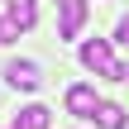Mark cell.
<instances>
[{
	"label": "cell",
	"instance_id": "obj_10",
	"mask_svg": "<svg viewBox=\"0 0 129 129\" xmlns=\"http://www.w3.org/2000/svg\"><path fill=\"white\" fill-rule=\"evenodd\" d=\"M120 81H129V62H124V67H120Z\"/></svg>",
	"mask_w": 129,
	"mask_h": 129
},
{
	"label": "cell",
	"instance_id": "obj_3",
	"mask_svg": "<svg viewBox=\"0 0 129 129\" xmlns=\"http://www.w3.org/2000/svg\"><path fill=\"white\" fill-rule=\"evenodd\" d=\"M5 77H10V86H14V91H38V86H43L38 62H19V57H14V62L5 67Z\"/></svg>",
	"mask_w": 129,
	"mask_h": 129
},
{
	"label": "cell",
	"instance_id": "obj_6",
	"mask_svg": "<svg viewBox=\"0 0 129 129\" xmlns=\"http://www.w3.org/2000/svg\"><path fill=\"white\" fill-rule=\"evenodd\" d=\"M124 120H129V110H124V105L101 101V110H96V124H101V129H124Z\"/></svg>",
	"mask_w": 129,
	"mask_h": 129
},
{
	"label": "cell",
	"instance_id": "obj_2",
	"mask_svg": "<svg viewBox=\"0 0 129 129\" xmlns=\"http://www.w3.org/2000/svg\"><path fill=\"white\" fill-rule=\"evenodd\" d=\"M67 110H72V115H81V120H96V110H101V101H96V86H86V81L67 86Z\"/></svg>",
	"mask_w": 129,
	"mask_h": 129
},
{
	"label": "cell",
	"instance_id": "obj_1",
	"mask_svg": "<svg viewBox=\"0 0 129 129\" xmlns=\"http://www.w3.org/2000/svg\"><path fill=\"white\" fill-rule=\"evenodd\" d=\"M81 67L86 72H101V77H120L124 62H115V53H110L105 38H91V43H81Z\"/></svg>",
	"mask_w": 129,
	"mask_h": 129
},
{
	"label": "cell",
	"instance_id": "obj_7",
	"mask_svg": "<svg viewBox=\"0 0 129 129\" xmlns=\"http://www.w3.org/2000/svg\"><path fill=\"white\" fill-rule=\"evenodd\" d=\"M48 120H53L48 105H29V110H19V120H14L10 129H48Z\"/></svg>",
	"mask_w": 129,
	"mask_h": 129
},
{
	"label": "cell",
	"instance_id": "obj_4",
	"mask_svg": "<svg viewBox=\"0 0 129 129\" xmlns=\"http://www.w3.org/2000/svg\"><path fill=\"white\" fill-rule=\"evenodd\" d=\"M57 10H62L57 34H62V38H77V34H81V24H86V0H57Z\"/></svg>",
	"mask_w": 129,
	"mask_h": 129
},
{
	"label": "cell",
	"instance_id": "obj_9",
	"mask_svg": "<svg viewBox=\"0 0 129 129\" xmlns=\"http://www.w3.org/2000/svg\"><path fill=\"white\" fill-rule=\"evenodd\" d=\"M14 38V29H10V19H0V43H10Z\"/></svg>",
	"mask_w": 129,
	"mask_h": 129
},
{
	"label": "cell",
	"instance_id": "obj_8",
	"mask_svg": "<svg viewBox=\"0 0 129 129\" xmlns=\"http://www.w3.org/2000/svg\"><path fill=\"white\" fill-rule=\"evenodd\" d=\"M115 38H120V43H129V14L120 19V24H115Z\"/></svg>",
	"mask_w": 129,
	"mask_h": 129
},
{
	"label": "cell",
	"instance_id": "obj_5",
	"mask_svg": "<svg viewBox=\"0 0 129 129\" xmlns=\"http://www.w3.org/2000/svg\"><path fill=\"white\" fill-rule=\"evenodd\" d=\"M34 19H38L34 0H10V29H14V34H19V29H34Z\"/></svg>",
	"mask_w": 129,
	"mask_h": 129
}]
</instances>
